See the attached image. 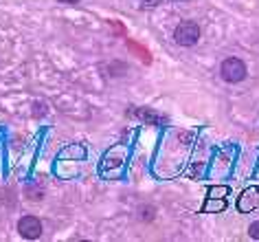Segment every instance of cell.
I'll list each match as a JSON object with an SVG mask.
<instances>
[{
    "label": "cell",
    "mask_w": 259,
    "mask_h": 242,
    "mask_svg": "<svg viewBox=\"0 0 259 242\" xmlns=\"http://www.w3.org/2000/svg\"><path fill=\"white\" fill-rule=\"evenodd\" d=\"M174 40H176L180 47H193L200 40V27L198 22L193 20H183L174 31Z\"/></svg>",
    "instance_id": "cell-1"
},
{
    "label": "cell",
    "mask_w": 259,
    "mask_h": 242,
    "mask_svg": "<svg viewBox=\"0 0 259 242\" xmlns=\"http://www.w3.org/2000/svg\"><path fill=\"white\" fill-rule=\"evenodd\" d=\"M220 75H222L224 82L237 84V82L246 80V64L242 60H237V57H229V60H224L222 66H220Z\"/></svg>",
    "instance_id": "cell-2"
},
{
    "label": "cell",
    "mask_w": 259,
    "mask_h": 242,
    "mask_svg": "<svg viewBox=\"0 0 259 242\" xmlns=\"http://www.w3.org/2000/svg\"><path fill=\"white\" fill-rule=\"evenodd\" d=\"M18 233L22 235L24 240H35L42 235V222L35 218V216H24L18 222Z\"/></svg>",
    "instance_id": "cell-3"
},
{
    "label": "cell",
    "mask_w": 259,
    "mask_h": 242,
    "mask_svg": "<svg viewBox=\"0 0 259 242\" xmlns=\"http://www.w3.org/2000/svg\"><path fill=\"white\" fill-rule=\"evenodd\" d=\"M130 115H134L137 119H143L145 123H152V126H165L167 117L152 113L150 108H137V110H130Z\"/></svg>",
    "instance_id": "cell-4"
},
{
    "label": "cell",
    "mask_w": 259,
    "mask_h": 242,
    "mask_svg": "<svg viewBox=\"0 0 259 242\" xmlns=\"http://www.w3.org/2000/svg\"><path fill=\"white\" fill-rule=\"evenodd\" d=\"M248 233H250V238L259 240V222H252V225H250V229H248Z\"/></svg>",
    "instance_id": "cell-5"
},
{
    "label": "cell",
    "mask_w": 259,
    "mask_h": 242,
    "mask_svg": "<svg viewBox=\"0 0 259 242\" xmlns=\"http://www.w3.org/2000/svg\"><path fill=\"white\" fill-rule=\"evenodd\" d=\"M160 3V0H145V7L150 9V7H156V5Z\"/></svg>",
    "instance_id": "cell-6"
},
{
    "label": "cell",
    "mask_w": 259,
    "mask_h": 242,
    "mask_svg": "<svg viewBox=\"0 0 259 242\" xmlns=\"http://www.w3.org/2000/svg\"><path fill=\"white\" fill-rule=\"evenodd\" d=\"M60 3H64V5H77L79 0H60Z\"/></svg>",
    "instance_id": "cell-7"
}]
</instances>
